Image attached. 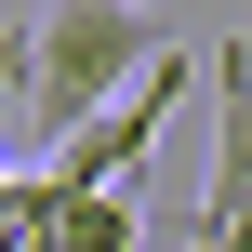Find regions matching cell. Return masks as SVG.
<instances>
[{"label":"cell","instance_id":"6da1fadb","mask_svg":"<svg viewBox=\"0 0 252 252\" xmlns=\"http://www.w3.org/2000/svg\"><path fill=\"white\" fill-rule=\"evenodd\" d=\"M159 53V13L146 0H40L27 13V40L0 53V80H13V106H27V133L40 146H66L133 66Z\"/></svg>","mask_w":252,"mask_h":252},{"label":"cell","instance_id":"7a4b0ae2","mask_svg":"<svg viewBox=\"0 0 252 252\" xmlns=\"http://www.w3.org/2000/svg\"><path fill=\"white\" fill-rule=\"evenodd\" d=\"M186 93H199V53H186V40H159V53H146V66H133V80H120V93H106V106L66 133V146H53V159H40V199L133 186V159L173 133V106H186Z\"/></svg>","mask_w":252,"mask_h":252},{"label":"cell","instance_id":"3957f363","mask_svg":"<svg viewBox=\"0 0 252 252\" xmlns=\"http://www.w3.org/2000/svg\"><path fill=\"white\" fill-rule=\"evenodd\" d=\"M252 213V40H213V173H199V252Z\"/></svg>","mask_w":252,"mask_h":252},{"label":"cell","instance_id":"277c9868","mask_svg":"<svg viewBox=\"0 0 252 252\" xmlns=\"http://www.w3.org/2000/svg\"><path fill=\"white\" fill-rule=\"evenodd\" d=\"M40 252H146V213H133V186H93V199H53Z\"/></svg>","mask_w":252,"mask_h":252}]
</instances>
